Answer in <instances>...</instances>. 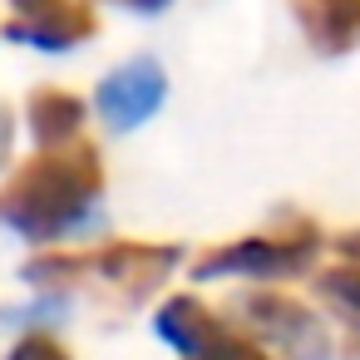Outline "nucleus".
Wrapping results in <instances>:
<instances>
[{
  "mask_svg": "<svg viewBox=\"0 0 360 360\" xmlns=\"http://www.w3.org/2000/svg\"><path fill=\"white\" fill-rule=\"evenodd\" d=\"M11 40L35 50H70L84 35H94V15L79 0H11Z\"/></svg>",
  "mask_w": 360,
  "mask_h": 360,
  "instance_id": "nucleus-3",
  "label": "nucleus"
},
{
  "mask_svg": "<svg viewBox=\"0 0 360 360\" xmlns=\"http://www.w3.org/2000/svg\"><path fill=\"white\" fill-rule=\"evenodd\" d=\"M193 330H198V311H193V301H173V306L163 311V335H173V340H193Z\"/></svg>",
  "mask_w": 360,
  "mask_h": 360,
  "instance_id": "nucleus-7",
  "label": "nucleus"
},
{
  "mask_svg": "<svg viewBox=\"0 0 360 360\" xmlns=\"http://www.w3.org/2000/svg\"><path fill=\"white\" fill-rule=\"evenodd\" d=\"M163 94H168L163 70H158L153 60H134V65L114 70V75L99 84L94 109H99V119H104L109 129H139L143 119L158 114Z\"/></svg>",
  "mask_w": 360,
  "mask_h": 360,
  "instance_id": "nucleus-2",
  "label": "nucleus"
},
{
  "mask_svg": "<svg viewBox=\"0 0 360 360\" xmlns=\"http://www.w3.org/2000/svg\"><path fill=\"white\" fill-rule=\"evenodd\" d=\"M104 188L99 153L89 143H65V148H40L6 188H0V222L15 227L20 237H60L75 232Z\"/></svg>",
  "mask_w": 360,
  "mask_h": 360,
  "instance_id": "nucleus-1",
  "label": "nucleus"
},
{
  "mask_svg": "<svg viewBox=\"0 0 360 360\" xmlns=\"http://www.w3.org/2000/svg\"><path fill=\"white\" fill-rule=\"evenodd\" d=\"M15 360H60V355H55L50 345H40V340H35V345H25V350H20Z\"/></svg>",
  "mask_w": 360,
  "mask_h": 360,
  "instance_id": "nucleus-10",
  "label": "nucleus"
},
{
  "mask_svg": "<svg viewBox=\"0 0 360 360\" xmlns=\"http://www.w3.org/2000/svg\"><path fill=\"white\" fill-rule=\"evenodd\" d=\"M306 252H291V247H276V242H262V237H252V242H237V247H222V252H212V257H202V276H217V271H296V262H301Z\"/></svg>",
  "mask_w": 360,
  "mask_h": 360,
  "instance_id": "nucleus-6",
  "label": "nucleus"
},
{
  "mask_svg": "<svg viewBox=\"0 0 360 360\" xmlns=\"http://www.w3.org/2000/svg\"><path fill=\"white\" fill-rule=\"evenodd\" d=\"M114 6H129V11H163L173 0H114Z\"/></svg>",
  "mask_w": 360,
  "mask_h": 360,
  "instance_id": "nucleus-11",
  "label": "nucleus"
},
{
  "mask_svg": "<svg viewBox=\"0 0 360 360\" xmlns=\"http://www.w3.org/2000/svg\"><path fill=\"white\" fill-rule=\"evenodd\" d=\"M316 55H345L360 45V0H291Z\"/></svg>",
  "mask_w": 360,
  "mask_h": 360,
  "instance_id": "nucleus-4",
  "label": "nucleus"
},
{
  "mask_svg": "<svg viewBox=\"0 0 360 360\" xmlns=\"http://www.w3.org/2000/svg\"><path fill=\"white\" fill-rule=\"evenodd\" d=\"M11 139H15V119H11L6 104H0V168H6V158H11Z\"/></svg>",
  "mask_w": 360,
  "mask_h": 360,
  "instance_id": "nucleus-9",
  "label": "nucleus"
},
{
  "mask_svg": "<svg viewBox=\"0 0 360 360\" xmlns=\"http://www.w3.org/2000/svg\"><path fill=\"white\" fill-rule=\"evenodd\" d=\"M326 291H335L340 301H350V306L360 311V266H350V271H330V276H326Z\"/></svg>",
  "mask_w": 360,
  "mask_h": 360,
  "instance_id": "nucleus-8",
  "label": "nucleus"
},
{
  "mask_svg": "<svg viewBox=\"0 0 360 360\" xmlns=\"http://www.w3.org/2000/svg\"><path fill=\"white\" fill-rule=\"evenodd\" d=\"M79 124H84V99H75V94H65V89H40V94L30 99V129H35V143H40V148H65V143H75Z\"/></svg>",
  "mask_w": 360,
  "mask_h": 360,
  "instance_id": "nucleus-5",
  "label": "nucleus"
}]
</instances>
